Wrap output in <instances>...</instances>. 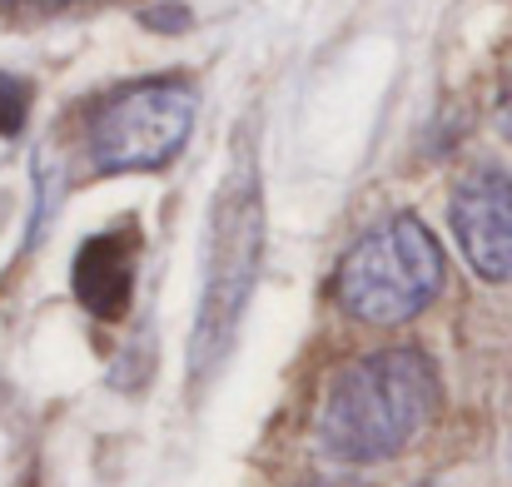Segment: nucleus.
Wrapping results in <instances>:
<instances>
[{"label": "nucleus", "instance_id": "20e7f679", "mask_svg": "<svg viewBox=\"0 0 512 487\" xmlns=\"http://www.w3.org/2000/svg\"><path fill=\"white\" fill-rule=\"evenodd\" d=\"M194 130V90L184 80H140L105 95L85 125L95 174H150L184 150Z\"/></svg>", "mask_w": 512, "mask_h": 487}, {"label": "nucleus", "instance_id": "7ed1b4c3", "mask_svg": "<svg viewBox=\"0 0 512 487\" xmlns=\"http://www.w3.org/2000/svg\"><path fill=\"white\" fill-rule=\"evenodd\" d=\"M443 289V249L413 214H388L339 264V304L373 328L418 319Z\"/></svg>", "mask_w": 512, "mask_h": 487}, {"label": "nucleus", "instance_id": "423d86ee", "mask_svg": "<svg viewBox=\"0 0 512 487\" xmlns=\"http://www.w3.org/2000/svg\"><path fill=\"white\" fill-rule=\"evenodd\" d=\"M135 269H140V229L135 224L95 234L80 244L75 269H70L75 299L95 319H120L130 309V294H135Z\"/></svg>", "mask_w": 512, "mask_h": 487}, {"label": "nucleus", "instance_id": "f03ea898", "mask_svg": "<svg viewBox=\"0 0 512 487\" xmlns=\"http://www.w3.org/2000/svg\"><path fill=\"white\" fill-rule=\"evenodd\" d=\"M264 274V189H259V164L244 150L229 164V174L214 189L209 209V239H204V289H199V314L189 333V378L204 383L254 299V284Z\"/></svg>", "mask_w": 512, "mask_h": 487}, {"label": "nucleus", "instance_id": "0eeeda50", "mask_svg": "<svg viewBox=\"0 0 512 487\" xmlns=\"http://www.w3.org/2000/svg\"><path fill=\"white\" fill-rule=\"evenodd\" d=\"M25 115H30V85L20 75H5L0 70V135L15 140L25 130Z\"/></svg>", "mask_w": 512, "mask_h": 487}, {"label": "nucleus", "instance_id": "f257e3e1", "mask_svg": "<svg viewBox=\"0 0 512 487\" xmlns=\"http://www.w3.org/2000/svg\"><path fill=\"white\" fill-rule=\"evenodd\" d=\"M438 403L433 363L418 348H383L334 373L319 408V443L339 463L398 458Z\"/></svg>", "mask_w": 512, "mask_h": 487}, {"label": "nucleus", "instance_id": "6e6552de", "mask_svg": "<svg viewBox=\"0 0 512 487\" xmlns=\"http://www.w3.org/2000/svg\"><path fill=\"white\" fill-rule=\"evenodd\" d=\"M145 25H155V30H184L189 25V10L184 5H155V10H145Z\"/></svg>", "mask_w": 512, "mask_h": 487}, {"label": "nucleus", "instance_id": "39448f33", "mask_svg": "<svg viewBox=\"0 0 512 487\" xmlns=\"http://www.w3.org/2000/svg\"><path fill=\"white\" fill-rule=\"evenodd\" d=\"M448 224L473 264L478 279L508 284L512 279V174L503 169H473L453 184Z\"/></svg>", "mask_w": 512, "mask_h": 487}, {"label": "nucleus", "instance_id": "1a4fd4ad", "mask_svg": "<svg viewBox=\"0 0 512 487\" xmlns=\"http://www.w3.org/2000/svg\"><path fill=\"white\" fill-rule=\"evenodd\" d=\"M498 130H503V140L512 145V85L503 90V105H498Z\"/></svg>", "mask_w": 512, "mask_h": 487}]
</instances>
